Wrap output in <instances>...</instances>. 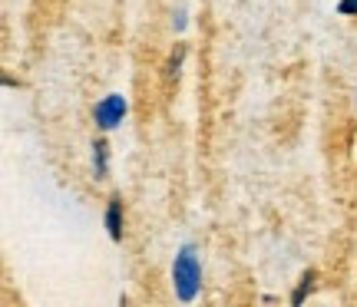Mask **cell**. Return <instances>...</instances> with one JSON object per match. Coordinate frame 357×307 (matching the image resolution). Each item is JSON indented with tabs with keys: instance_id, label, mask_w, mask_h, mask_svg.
<instances>
[{
	"instance_id": "6da1fadb",
	"label": "cell",
	"mask_w": 357,
	"mask_h": 307,
	"mask_svg": "<svg viewBox=\"0 0 357 307\" xmlns=\"http://www.w3.org/2000/svg\"><path fill=\"white\" fill-rule=\"evenodd\" d=\"M172 291L182 304H192L202 291V261H199V251L192 242L182 244L172 258Z\"/></svg>"
},
{
	"instance_id": "7a4b0ae2",
	"label": "cell",
	"mask_w": 357,
	"mask_h": 307,
	"mask_svg": "<svg viewBox=\"0 0 357 307\" xmlns=\"http://www.w3.org/2000/svg\"><path fill=\"white\" fill-rule=\"evenodd\" d=\"M126 113H129L126 96H119V93H109V96H102V100L93 106V119H96V126H100L102 132H113V129L123 126Z\"/></svg>"
},
{
	"instance_id": "3957f363",
	"label": "cell",
	"mask_w": 357,
	"mask_h": 307,
	"mask_svg": "<svg viewBox=\"0 0 357 307\" xmlns=\"http://www.w3.org/2000/svg\"><path fill=\"white\" fill-rule=\"evenodd\" d=\"M89 166H93V179L96 182L109 179V142L106 139H93V145H89Z\"/></svg>"
},
{
	"instance_id": "277c9868",
	"label": "cell",
	"mask_w": 357,
	"mask_h": 307,
	"mask_svg": "<svg viewBox=\"0 0 357 307\" xmlns=\"http://www.w3.org/2000/svg\"><path fill=\"white\" fill-rule=\"evenodd\" d=\"M102 221H106V231H109V242H123V198L119 195H109Z\"/></svg>"
},
{
	"instance_id": "5b68a950",
	"label": "cell",
	"mask_w": 357,
	"mask_h": 307,
	"mask_svg": "<svg viewBox=\"0 0 357 307\" xmlns=\"http://www.w3.org/2000/svg\"><path fill=\"white\" fill-rule=\"evenodd\" d=\"M314 284H318V271H314V268H307L305 274H301V281L294 284V291H291V304H294V307H301V304H305V297L311 294V291H314Z\"/></svg>"
},
{
	"instance_id": "8992f818",
	"label": "cell",
	"mask_w": 357,
	"mask_h": 307,
	"mask_svg": "<svg viewBox=\"0 0 357 307\" xmlns=\"http://www.w3.org/2000/svg\"><path fill=\"white\" fill-rule=\"evenodd\" d=\"M185 53H189V47H185V43H178L176 50H172V56H169V63H166V79H169V83H172V79H178L182 63H185Z\"/></svg>"
},
{
	"instance_id": "52a82bcc",
	"label": "cell",
	"mask_w": 357,
	"mask_h": 307,
	"mask_svg": "<svg viewBox=\"0 0 357 307\" xmlns=\"http://www.w3.org/2000/svg\"><path fill=\"white\" fill-rule=\"evenodd\" d=\"M337 13L341 17H357V0H337Z\"/></svg>"
},
{
	"instance_id": "ba28073f",
	"label": "cell",
	"mask_w": 357,
	"mask_h": 307,
	"mask_svg": "<svg viewBox=\"0 0 357 307\" xmlns=\"http://www.w3.org/2000/svg\"><path fill=\"white\" fill-rule=\"evenodd\" d=\"M172 26H176V33H182V30H185V10H182V7H178L176 17H172Z\"/></svg>"
}]
</instances>
